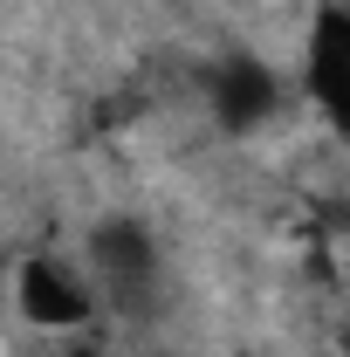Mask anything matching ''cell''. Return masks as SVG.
<instances>
[{
	"instance_id": "6da1fadb",
	"label": "cell",
	"mask_w": 350,
	"mask_h": 357,
	"mask_svg": "<svg viewBox=\"0 0 350 357\" xmlns=\"http://www.w3.org/2000/svg\"><path fill=\"white\" fill-rule=\"evenodd\" d=\"M89 275L117 310L144 316L151 310V282H158V248L137 220H103L89 234Z\"/></svg>"
},
{
	"instance_id": "7a4b0ae2",
	"label": "cell",
	"mask_w": 350,
	"mask_h": 357,
	"mask_svg": "<svg viewBox=\"0 0 350 357\" xmlns=\"http://www.w3.org/2000/svg\"><path fill=\"white\" fill-rule=\"evenodd\" d=\"M14 303L35 330H83L96 316V282L83 268H69L62 255H28L14 275Z\"/></svg>"
},
{
	"instance_id": "3957f363",
	"label": "cell",
	"mask_w": 350,
	"mask_h": 357,
	"mask_svg": "<svg viewBox=\"0 0 350 357\" xmlns=\"http://www.w3.org/2000/svg\"><path fill=\"white\" fill-rule=\"evenodd\" d=\"M303 76H309L316 110L330 117V131L350 144V7H344V0L316 7V21H309V48H303Z\"/></svg>"
},
{
	"instance_id": "277c9868",
	"label": "cell",
	"mask_w": 350,
	"mask_h": 357,
	"mask_svg": "<svg viewBox=\"0 0 350 357\" xmlns=\"http://www.w3.org/2000/svg\"><path fill=\"white\" fill-rule=\"evenodd\" d=\"M206 96H213V117L227 124V131H261L268 117L282 110V83H275V69L254 62V55H227V62H213Z\"/></svg>"
},
{
	"instance_id": "5b68a950",
	"label": "cell",
	"mask_w": 350,
	"mask_h": 357,
	"mask_svg": "<svg viewBox=\"0 0 350 357\" xmlns=\"http://www.w3.org/2000/svg\"><path fill=\"white\" fill-rule=\"evenodd\" d=\"M69 357H103V351H89V344H83V351H69Z\"/></svg>"
},
{
	"instance_id": "8992f818",
	"label": "cell",
	"mask_w": 350,
	"mask_h": 357,
	"mask_svg": "<svg viewBox=\"0 0 350 357\" xmlns=\"http://www.w3.org/2000/svg\"><path fill=\"white\" fill-rule=\"evenodd\" d=\"M344 357H350V323H344Z\"/></svg>"
}]
</instances>
